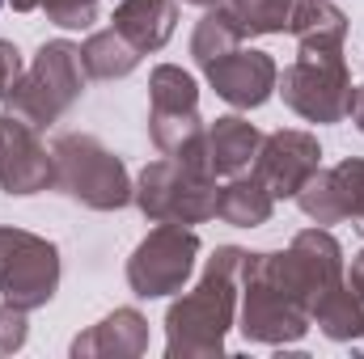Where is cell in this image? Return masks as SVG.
<instances>
[{
    "instance_id": "cell-16",
    "label": "cell",
    "mask_w": 364,
    "mask_h": 359,
    "mask_svg": "<svg viewBox=\"0 0 364 359\" xmlns=\"http://www.w3.org/2000/svg\"><path fill=\"white\" fill-rule=\"evenodd\" d=\"M178 26V0H119L114 9V30L140 51H161L174 38Z\"/></svg>"
},
{
    "instance_id": "cell-31",
    "label": "cell",
    "mask_w": 364,
    "mask_h": 359,
    "mask_svg": "<svg viewBox=\"0 0 364 359\" xmlns=\"http://www.w3.org/2000/svg\"><path fill=\"white\" fill-rule=\"evenodd\" d=\"M0 4H4V0H0Z\"/></svg>"
},
{
    "instance_id": "cell-2",
    "label": "cell",
    "mask_w": 364,
    "mask_h": 359,
    "mask_svg": "<svg viewBox=\"0 0 364 359\" xmlns=\"http://www.w3.org/2000/svg\"><path fill=\"white\" fill-rule=\"evenodd\" d=\"M81 93H85L81 47L68 38H51L34 51L26 72L4 93V114H17L34 131H47L51 123H60L81 101Z\"/></svg>"
},
{
    "instance_id": "cell-1",
    "label": "cell",
    "mask_w": 364,
    "mask_h": 359,
    "mask_svg": "<svg viewBox=\"0 0 364 359\" xmlns=\"http://www.w3.org/2000/svg\"><path fill=\"white\" fill-rule=\"evenodd\" d=\"M246 250L216 245L195 292L178 296L166 313V355L170 359H212L225 355V334L237 317Z\"/></svg>"
},
{
    "instance_id": "cell-19",
    "label": "cell",
    "mask_w": 364,
    "mask_h": 359,
    "mask_svg": "<svg viewBox=\"0 0 364 359\" xmlns=\"http://www.w3.org/2000/svg\"><path fill=\"white\" fill-rule=\"evenodd\" d=\"M275 211V199L263 190L259 178H229L216 194V216L233 228H263Z\"/></svg>"
},
{
    "instance_id": "cell-26",
    "label": "cell",
    "mask_w": 364,
    "mask_h": 359,
    "mask_svg": "<svg viewBox=\"0 0 364 359\" xmlns=\"http://www.w3.org/2000/svg\"><path fill=\"white\" fill-rule=\"evenodd\" d=\"M26 72V60H21V51L9 43V38H0V101H4V93L13 89V81Z\"/></svg>"
},
{
    "instance_id": "cell-10",
    "label": "cell",
    "mask_w": 364,
    "mask_h": 359,
    "mask_svg": "<svg viewBox=\"0 0 364 359\" xmlns=\"http://www.w3.org/2000/svg\"><path fill=\"white\" fill-rule=\"evenodd\" d=\"M51 148L38 140L30 123L17 114H0V190L4 194H38L51 190Z\"/></svg>"
},
{
    "instance_id": "cell-22",
    "label": "cell",
    "mask_w": 364,
    "mask_h": 359,
    "mask_svg": "<svg viewBox=\"0 0 364 359\" xmlns=\"http://www.w3.org/2000/svg\"><path fill=\"white\" fill-rule=\"evenodd\" d=\"M225 9L246 34H284L292 17V0H229Z\"/></svg>"
},
{
    "instance_id": "cell-11",
    "label": "cell",
    "mask_w": 364,
    "mask_h": 359,
    "mask_svg": "<svg viewBox=\"0 0 364 359\" xmlns=\"http://www.w3.org/2000/svg\"><path fill=\"white\" fill-rule=\"evenodd\" d=\"M309 330V309L279 296L267 283L246 279L242 283V334L246 343H263V347H288L301 343Z\"/></svg>"
},
{
    "instance_id": "cell-12",
    "label": "cell",
    "mask_w": 364,
    "mask_h": 359,
    "mask_svg": "<svg viewBox=\"0 0 364 359\" xmlns=\"http://www.w3.org/2000/svg\"><path fill=\"white\" fill-rule=\"evenodd\" d=\"M208 72V85L216 89V97H225L233 110H259L267 97L275 93V81H279V68L267 51H229L225 60H216Z\"/></svg>"
},
{
    "instance_id": "cell-5",
    "label": "cell",
    "mask_w": 364,
    "mask_h": 359,
    "mask_svg": "<svg viewBox=\"0 0 364 359\" xmlns=\"http://www.w3.org/2000/svg\"><path fill=\"white\" fill-rule=\"evenodd\" d=\"M216 194H220V186L208 170L161 157L140 170L132 203L153 224H203L216 216Z\"/></svg>"
},
{
    "instance_id": "cell-30",
    "label": "cell",
    "mask_w": 364,
    "mask_h": 359,
    "mask_svg": "<svg viewBox=\"0 0 364 359\" xmlns=\"http://www.w3.org/2000/svg\"><path fill=\"white\" fill-rule=\"evenodd\" d=\"M182 4H195V9H216V4H225V0H182Z\"/></svg>"
},
{
    "instance_id": "cell-23",
    "label": "cell",
    "mask_w": 364,
    "mask_h": 359,
    "mask_svg": "<svg viewBox=\"0 0 364 359\" xmlns=\"http://www.w3.org/2000/svg\"><path fill=\"white\" fill-rule=\"evenodd\" d=\"M335 182H339V199H343V220H352V228L364 237V157L339 161Z\"/></svg>"
},
{
    "instance_id": "cell-6",
    "label": "cell",
    "mask_w": 364,
    "mask_h": 359,
    "mask_svg": "<svg viewBox=\"0 0 364 359\" xmlns=\"http://www.w3.org/2000/svg\"><path fill=\"white\" fill-rule=\"evenodd\" d=\"M60 287V250L26 228H0V300L34 313Z\"/></svg>"
},
{
    "instance_id": "cell-27",
    "label": "cell",
    "mask_w": 364,
    "mask_h": 359,
    "mask_svg": "<svg viewBox=\"0 0 364 359\" xmlns=\"http://www.w3.org/2000/svg\"><path fill=\"white\" fill-rule=\"evenodd\" d=\"M343 279H348V287L364 300V250H360V254H352V267L343 270Z\"/></svg>"
},
{
    "instance_id": "cell-17",
    "label": "cell",
    "mask_w": 364,
    "mask_h": 359,
    "mask_svg": "<svg viewBox=\"0 0 364 359\" xmlns=\"http://www.w3.org/2000/svg\"><path fill=\"white\" fill-rule=\"evenodd\" d=\"M309 321L331 338V343H352L364 334V300L343 283H335L331 292H322L309 309Z\"/></svg>"
},
{
    "instance_id": "cell-3",
    "label": "cell",
    "mask_w": 364,
    "mask_h": 359,
    "mask_svg": "<svg viewBox=\"0 0 364 359\" xmlns=\"http://www.w3.org/2000/svg\"><path fill=\"white\" fill-rule=\"evenodd\" d=\"M51 190L68 194L73 203L90 207V211H119L132 203L136 182L127 174V165L85 131H60L51 140Z\"/></svg>"
},
{
    "instance_id": "cell-14",
    "label": "cell",
    "mask_w": 364,
    "mask_h": 359,
    "mask_svg": "<svg viewBox=\"0 0 364 359\" xmlns=\"http://www.w3.org/2000/svg\"><path fill=\"white\" fill-rule=\"evenodd\" d=\"M263 144V131L242 118V114H225L203 131V170L212 178H237L255 165Z\"/></svg>"
},
{
    "instance_id": "cell-9",
    "label": "cell",
    "mask_w": 364,
    "mask_h": 359,
    "mask_svg": "<svg viewBox=\"0 0 364 359\" xmlns=\"http://www.w3.org/2000/svg\"><path fill=\"white\" fill-rule=\"evenodd\" d=\"M250 170L272 199H296V190L322 170V144H318V136L296 131V127L272 131V136H263Z\"/></svg>"
},
{
    "instance_id": "cell-18",
    "label": "cell",
    "mask_w": 364,
    "mask_h": 359,
    "mask_svg": "<svg viewBox=\"0 0 364 359\" xmlns=\"http://www.w3.org/2000/svg\"><path fill=\"white\" fill-rule=\"evenodd\" d=\"M81 64L93 81H123L140 68V51L110 26V30H93L81 43Z\"/></svg>"
},
{
    "instance_id": "cell-20",
    "label": "cell",
    "mask_w": 364,
    "mask_h": 359,
    "mask_svg": "<svg viewBox=\"0 0 364 359\" xmlns=\"http://www.w3.org/2000/svg\"><path fill=\"white\" fill-rule=\"evenodd\" d=\"M242 38H246V30L237 26V17L225 4H216V9H203L199 26L191 34V55H195L199 68H212L216 60H225L229 51H237Z\"/></svg>"
},
{
    "instance_id": "cell-24",
    "label": "cell",
    "mask_w": 364,
    "mask_h": 359,
    "mask_svg": "<svg viewBox=\"0 0 364 359\" xmlns=\"http://www.w3.org/2000/svg\"><path fill=\"white\" fill-rule=\"evenodd\" d=\"M43 13L64 30H90L97 21V0H43Z\"/></svg>"
},
{
    "instance_id": "cell-7",
    "label": "cell",
    "mask_w": 364,
    "mask_h": 359,
    "mask_svg": "<svg viewBox=\"0 0 364 359\" xmlns=\"http://www.w3.org/2000/svg\"><path fill=\"white\" fill-rule=\"evenodd\" d=\"M199 258V237L191 224H157L127 258V287L140 300L174 296L186 287Z\"/></svg>"
},
{
    "instance_id": "cell-8",
    "label": "cell",
    "mask_w": 364,
    "mask_h": 359,
    "mask_svg": "<svg viewBox=\"0 0 364 359\" xmlns=\"http://www.w3.org/2000/svg\"><path fill=\"white\" fill-rule=\"evenodd\" d=\"M275 89L292 114L305 123H343L352 114V72L343 60H296L279 72Z\"/></svg>"
},
{
    "instance_id": "cell-28",
    "label": "cell",
    "mask_w": 364,
    "mask_h": 359,
    "mask_svg": "<svg viewBox=\"0 0 364 359\" xmlns=\"http://www.w3.org/2000/svg\"><path fill=\"white\" fill-rule=\"evenodd\" d=\"M352 123H356V131H364V85H356V97H352V114H348Z\"/></svg>"
},
{
    "instance_id": "cell-29",
    "label": "cell",
    "mask_w": 364,
    "mask_h": 359,
    "mask_svg": "<svg viewBox=\"0 0 364 359\" xmlns=\"http://www.w3.org/2000/svg\"><path fill=\"white\" fill-rule=\"evenodd\" d=\"M17 13H34V9H43V0H9Z\"/></svg>"
},
{
    "instance_id": "cell-4",
    "label": "cell",
    "mask_w": 364,
    "mask_h": 359,
    "mask_svg": "<svg viewBox=\"0 0 364 359\" xmlns=\"http://www.w3.org/2000/svg\"><path fill=\"white\" fill-rule=\"evenodd\" d=\"M203 131L195 77L178 64H157L149 77V136L157 153L203 170Z\"/></svg>"
},
{
    "instance_id": "cell-25",
    "label": "cell",
    "mask_w": 364,
    "mask_h": 359,
    "mask_svg": "<svg viewBox=\"0 0 364 359\" xmlns=\"http://www.w3.org/2000/svg\"><path fill=\"white\" fill-rule=\"evenodd\" d=\"M26 338H30L26 309H17V304L0 300V355H13V351H21V347H26Z\"/></svg>"
},
{
    "instance_id": "cell-13",
    "label": "cell",
    "mask_w": 364,
    "mask_h": 359,
    "mask_svg": "<svg viewBox=\"0 0 364 359\" xmlns=\"http://www.w3.org/2000/svg\"><path fill=\"white\" fill-rule=\"evenodd\" d=\"M288 30L296 38V60H343L348 13L331 0H292Z\"/></svg>"
},
{
    "instance_id": "cell-21",
    "label": "cell",
    "mask_w": 364,
    "mask_h": 359,
    "mask_svg": "<svg viewBox=\"0 0 364 359\" xmlns=\"http://www.w3.org/2000/svg\"><path fill=\"white\" fill-rule=\"evenodd\" d=\"M296 203L301 211L314 220V224H339L343 220V199H339V182H335V170H318L314 178L296 190Z\"/></svg>"
},
{
    "instance_id": "cell-15",
    "label": "cell",
    "mask_w": 364,
    "mask_h": 359,
    "mask_svg": "<svg viewBox=\"0 0 364 359\" xmlns=\"http://www.w3.org/2000/svg\"><path fill=\"white\" fill-rule=\"evenodd\" d=\"M149 351V321L136 309H114L110 317H102L85 334L73 338V359L90 355H114V359H136Z\"/></svg>"
}]
</instances>
